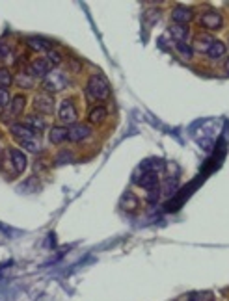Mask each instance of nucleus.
Returning a JSON list of instances; mask_svg holds the SVG:
<instances>
[{"label": "nucleus", "mask_w": 229, "mask_h": 301, "mask_svg": "<svg viewBox=\"0 0 229 301\" xmlns=\"http://www.w3.org/2000/svg\"><path fill=\"white\" fill-rule=\"evenodd\" d=\"M86 95L90 101H99V103H103L110 97V84L106 76L101 73H95L92 74L90 78H88V84H86Z\"/></svg>", "instance_id": "obj_1"}, {"label": "nucleus", "mask_w": 229, "mask_h": 301, "mask_svg": "<svg viewBox=\"0 0 229 301\" xmlns=\"http://www.w3.org/2000/svg\"><path fill=\"white\" fill-rule=\"evenodd\" d=\"M65 88H67V76H65V73H63L62 69H52L51 73L41 80V90L45 91V93H49V95L60 93Z\"/></svg>", "instance_id": "obj_2"}, {"label": "nucleus", "mask_w": 229, "mask_h": 301, "mask_svg": "<svg viewBox=\"0 0 229 301\" xmlns=\"http://www.w3.org/2000/svg\"><path fill=\"white\" fill-rule=\"evenodd\" d=\"M24 106H26V97H24L23 93H17L15 97H12V103L8 104V108L4 110V114L0 115V121H2V123H8V125L17 123V119L24 112Z\"/></svg>", "instance_id": "obj_3"}, {"label": "nucleus", "mask_w": 229, "mask_h": 301, "mask_svg": "<svg viewBox=\"0 0 229 301\" xmlns=\"http://www.w3.org/2000/svg\"><path fill=\"white\" fill-rule=\"evenodd\" d=\"M32 108H34V114L37 115H52L54 114V97L41 91L34 97Z\"/></svg>", "instance_id": "obj_4"}, {"label": "nucleus", "mask_w": 229, "mask_h": 301, "mask_svg": "<svg viewBox=\"0 0 229 301\" xmlns=\"http://www.w3.org/2000/svg\"><path fill=\"white\" fill-rule=\"evenodd\" d=\"M77 117H79V114H77V106H74L73 101L71 99L62 101L60 108H58V119H60V123H63V126H71L77 123Z\"/></svg>", "instance_id": "obj_5"}, {"label": "nucleus", "mask_w": 229, "mask_h": 301, "mask_svg": "<svg viewBox=\"0 0 229 301\" xmlns=\"http://www.w3.org/2000/svg\"><path fill=\"white\" fill-rule=\"evenodd\" d=\"M88 138H92V126L86 123H74V125L67 126V142L71 143H81Z\"/></svg>", "instance_id": "obj_6"}, {"label": "nucleus", "mask_w": 229, "mask_h": 301, "mask_svg": "<svg viewBox=\"0 0 229 301\" xmlns=\"http://www.w3.org/2000/svg\"><path fill=\"white\" fill-rule=\"evenodd\" d=\"M26 73L32 76V78H45L47 74L51 73V63L47 62L45 58H37V60H32L26 67Z\"/></svg>", "instance_id": "obj_7"}, {"label": "nucleus", "mask_w": 229, "mask_h": 301, "mask_svg": "<svg viewBox=\"0 0 229 301\" xmlns=\"http://www.w3.org/2000/svg\"><path fill=\"white\" fill-rule=\"evenodd\" d=\"M10 132H12V136L15 138L19 143H26V142H32V140H37V134H35L34 131H30L24 123H13V125H10Z\"/></svg>", "instance_id": "obj_8"}, {"label": "nucleus", "mask_w": 229, "mask_h": 301, "mask_svg": "<svg viewBox=\"0 0 229 301\" xmlns=\"http://www.w3.org/2000/svg\"><path fill=\"white\" fill-rule=\"evenodd\" d=\"M200 24L207 30H220L223 26V17L218 12H207L201 15Z\"/></svg>", "instance_id": "obj_9"}, {"label": "nucleus", "mask_w": 229, "mask_h": 301, "mask_svg": "<svg viewBox=\"0 0 229 301\" xmlns=\"http://www.w3.org/2000/svg\"><path fill=\"white\" fill-rule=\"evenodd\" d=\"M108 117V108L104 104H93L90 112H88V123L92 125H101Z\"/></svg>", "instance_id": "obj_10"}, {"label": "nucleus", "mask_w": 229, "mask_h": 301, "mask_svg": "<svg viewBox=\"0 0 229 301\" xmlns=\"http://www.w3.org/2000/svg\"><path fill=\"white\" fill-rule=\"evenodd\" d=\"M172 19H173V24H188L190 21L194 19V13L186 6H175L172 12Z\"/></svg>", "instance_id": "obj_11"}, {"label": "nucleus", "mask_w": 229, "mask_h": 301, "mask_svg": "<svg viewBox=\"0 0 229 301\" xmlns=\"http://www.w3.org/2000/svg\"><path fill=\"white\" fill-rule=\"evenodd\" d=\"M24 125L28 126L30 131H34L35 134H40V132H43L47 128V123H45V119L41 117V115H37V114H28V115H24Z\"/></svg>", "instance_id": "obj_12"}, {"label": "nucleus", "mask_w": 229, "mask_h": 301, "mask_svg": "<svg viewBox=\"0 0 229 301\" xmlns=\"http://www.w3.org/2000/svg\"><path fill=\"white\" fill-rule=\"evenodd\" d=\"M138 184H140L143 190H147V192L157 190V188H159V177H157L155 171H142Z\"/></svg>", "instance_id": "obj_13"}, {"label": "nucleus", "mask_w": 229, "mask_h": 301, "mask_svg": "<svg viewBox=\"0 0 229 301\" xmlns=\"http://www.w3.org/2000/svg\"><path fill=\"white\" fill-rule=\"evenodd\" d=\"M10 158H12V165L15 173H23L26 169V154L21 149H12L10 151Z\"/></svg>", "instance_id": "obj_14"}, {"label": "nucleus", "mask_w": 229, "mask_h": 301, "mask_svg": "<svg viewBox=\"0 0 229 301\" xmlns=\"http://www.w3.org/2000/svg\"><path fill=\"white\" fill-rule=\"evenodd\" d=\"M170 35H172L175 43H186V37H188L190 30L186 24H170V28H168Z\"/></svg>", "instance_id": "obj_15"}, {"label": "nucleus", "mask_w": 229, "mask_h": 301, "mask_svg": "<svg viewBox=\"0 0 229 301\" xmlns=\"http://www.w3.org/2000/svg\"><path fill=\"white\" fill-rule=\"evenodd\" d=\"M212 43H214V37H212L211 34H200V35H196L194 47H192V49H194V51H198V52H203V54H207Z\"/></svg>", "instance_id": "obj_16"}, {"label": "nucleus", "mask_w": 229, "mask_h": 301, "mask_svg": "<svg viewBox=\"0 0 229 301\" xmlns=\"http://www.w3.org/2000/svg\"><path fill=\"white\" fill-rule=\"evenodd\" d=\"M13 84L17 85L19 90H34L35 80L32 78V76L26 73V69H24V71H19V73L15 74V82H13Z\"/></svg>", "instance_id": "obj_17"}, {"label": "nucleus", "mask_w": 229, "mask_h": 301, "mask_svg": "<svg viewBox=\"0 0 229 301\" xmlns=\"http://www.w3.org/2000/svg\"><path fill=\"white\" fill-rule=\"evenodd\" d=\"M67 140V126H51L49 131V142L52 145H60Z\"/></svg>", "instance_id": "obj_18"}, {"label": "nucleus", "mask_w": 229, "mask_h": 301, "mask_svg": "<svg viewBox=\"0 0 229 301\" xmlns=\"http://www.w3.org/2000/svg\"><path fill=\"white\" fill-rule=\"evenodd\" d=\"M28 49L34 52H49L52 49L51 41L45 39V37H28Z\"/></svg>", "instance_id": "obj_19"}, {"label": "nucleus", "mask_w": 229, "mask_h": 301, "mask_svg": "<svg viewBox=\"0 0 229 301\" xmlns=\"http://www.w3.org/2000/svg\"><path fill=\"white\" fill-rule=\"evenodd\" d=\"M138 206H140V201H138L136 195L131 192H127L125 195H123V199H121V208H125V212H136Z\"/></svg>", "instance_id": "obj_20"}, {"label": "nucleus", "mask_w": 229, "mask_h": 301, "mask_svg": "<svg viewBox=\"0 0 229 301\" xmlns=\"http://www.w3.org/2000/svg\"><path fill=\"white\" fill-rule=\"evenodd\" d=\"M13 82H15V76L12 74V71L2 65V67H0V88H2V90H8Z\"/></svg>", "instance_id": "obj_21"}, {"label": "nucleus", "mask_w": 229, "mask_h": 301, "mask_svg": "<svg viewBox=\"0 0 229 301\" xmlns=\"http://www.w3.org/2000/svg\"><path fill=\"white\" fill-rule=\"evenodd\" d=\"M223 54H225V45H223L222 41L214 39V43H212L209 52H207V56L211 58V60H218V58H222Z\"/></svg>", "instance_id": "obj_22"}, {"label": "nucleus", "mask_w": 229, "mask_h": 301, "mask_svg": "<svg viewBox=\"0 0 229 301\" xmlns=\"http://www.w3.org/2000/svg\"><path fill=\"white\" fill-rule=\"evenodd\" d=\"M47 62L51 63V65H54V67H58L60 63L63 62V58H62V54L56 51V49H51V51L47 52V58H45Z\"/></svg>", "instance_id": "obj_23"}, {"label": "nucleus", "mask_w": 229, "mask_h": 301, "mask_svg": "<svg viewBox=\"0 0 229 301\" xmlns=\"http://www.w3.org/2000/svg\"><path fill=\"white\" fill-rule=\"evenodd\" d=\"M12 103V97H10V91L2 90L0 88V115L4 114V110L8 108V104Z\"/></svg>", "instance_id": "obj_24"}, {"label": "nucleus", "mask_w": 229, "mask_h": 301, "mask_svg": "<svg viewBox=\"0 0 229 301\" xmlns=\"http://www.w3.org/2000/svg\"><path fill=\"white\" fill-rule=\"evenodd\" d=\"M175 49H177L179 54H183L186 60H190V58H192V52H194L186 43H175Z\"/></svg>", "instance_id": "obj_25"}, {"label": "nucleus", "mask_w": 229, "mask_h": 301, "mask_svg": "<svg viewBox=\"0 0 229 301\" xmlns=\"http://www.w3.org/2000/svg\"><path fill=\"white\" fill-rule=\"evenodd\" d=\"M71 158H73V151H69V149H65V151H58L56 164H62V162H71Z\"/></svg>", "instance_id": "obj_26"}, {"label": "nucleus", "mask_w": 229, "mask_h": 301, "mask_svg": "<svg viewBox=\"0 0 229 301\" xmlns=\"http://www.w3.org/2000/svg\"><path fill=\"white\" fill-rule=\"evenodd\" d=\"M69 69H71V71H74V73H79V71L82 69V63L79 62V60L71 58V60H69Z\"/></svg>", "instance_id": "obj_27"}, {"label": "nucleus", "mask_w": 229, "mask_h": 301, "mask_svg": "<svg viewBox=\"0 0 229 301\" xmlns=\"http://www.w3.org/2000/svg\"><path fill=\"white\" fill-rule=\"evenodd\" d=\"M147 201H149V203H157V201H159V188H157V190H151V192H147Z\"/></svg>", "instance_id": "obj_28"}, {"label": "nucleus", "mask_w": 229, "mask_h": 301, "mask_svg": "<svg viewBox=\"0 0 229 301\" xmlns=\"http://www.w3.org/2000/svg\"><path fill=\"white\" fill-rule=\"evenodd\" d=\"M184 301H201V294H190Z\"/></svg>", "instance_id": "obj_29"}, {"label": "nucleus", "mask_w": 229, "mask_h": 301, "mask_svg": "<svg viewBox=\"0 0 229 301\" xmlns=\"http://www.w3.org/2000/svg\"><path fill=\"white\" fill-rule=\"evenodd\" d=\"M201 301H214V295L211 292H205V294H201Z\"/></svg>", "instance_id": "obj_30"}, {"label": "nucleus", "mask_w": 229, "mask_h": 301, "mask_svg": "<svg viewBox=\"0 0 229 301\" xmlns=\"http://www.w3.org/2000/svg\"><path fill=\"white\" fill-rule=\"evenodd\" d=\"M223 67H225V73L229 74V58L225 60V63H223Z\"/></svg>", "instance_id": "obj_31"}, {"label": "nucleus", "mask_w": 229, "mask_h": 301, "mask_svg": "<svg viewBox=\"0 0 229 301\" xmlns=\"http://www.w3.org/2000/svg\"><path fill=\"white\" fill-rule=\"evenodd\" d=\"M0 62H2V58H0Z\"/></svg>", "instance_id": "obj_32"}]
</instances>
